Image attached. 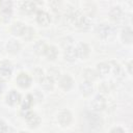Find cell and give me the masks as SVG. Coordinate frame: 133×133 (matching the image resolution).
I'll list each match as a JSON object with an SVG mask.
<instances>
[{
	"label": "cell",
	"instance_id": "1",
	"mask_svg": "<svg viewBox=\"0 0 133 133\" xmlns=\"http://www.w3.org/2000/svg\"><path fill=\"white\" fill-rule=\"evenodd\" d=\"M71 21L73 22V24H75L78 28L82 29V30H87L89 29L91 22L89 20V18L83 16L82 14H80L79 11H75L70 16Z\"/></svg>",
	"mask_w": 133,
	"mask_h": 133
},
{
	"label": "cell",
	"instance_id": "2",
	"mask_svg": "<svg viewBox=\"0 0 133 133\" xmlns=\"http://www.w3.org/2000/svg\"><path fill=\"white\" fill-rule=\"evenodd\" d=\"M22 114L30 128H35L41 124V117L35 112H32L31 110H26L22 111Z\"/></svg>",
	"mask_w": 133,
	"mask_h": 133
},
{
	"label": "cell",
	"instance_id": "3",
	"mask_svg": "<svg viewBox=\"0 0 133 133\" xmlns=\"http://www.w3.org/2000/svg\"><path fill=\"white\" fill-rule=\"evenodd\" d=\"M0 12L2 16V19L4 22L9 21L11 14H12V3L11 1L5 0V1H0Z\"/></svg>",
	"mask_w": 133,
	"mask_h": 133
},
{
	"label": "cell",
	"instance_id": "4",
	"mask_svg": "<svg viewBox=\"0 0 133 133\" xmlns=\"http://www.w3.org/2000/svg\"><path fill=\"white\" fill-rule=\"evenodd\" d=\"M91 109L95 112H100L102 110H104V108L106 107V100L102 95H98L94 98V100L91 101L90 104Z\"/></svg>",
	"mask_w": 133,
	"mask_h": 133
},
{
	"label": "cell",
	"instance_id": "5",
	"mask_svg": "<svg viewBox=\"0 0 133 133\" xmlns=\"http://www.w3.org/2000/svg\"><path fill=\"white\" fill-rule=\"evenodd\" d=\"M16 82L17 84L22 87V88H28L30 85H31V82H32V79L31 77L26 74V73H20L16 79Z\"/></svg>",
	"mask_w": 133,
	"mask_h": 133
},
{
	"label": "cell",
	"instance_id": "6",
	"mask_svg": "<svg viewBox=\"0 0 133 133\" xmlns=\"http://www.w3.org/2000/svg\"><path fill=\"white\" fill-rule=\"evenodd\" d=\"M57 119H58V123L62 126V127H65V126H69L72 122V113L69 111V110H61L58 115H57Z\"/></svg>",
	"mask_w": 133,
	"mask_h": 133
},
{
	"label": "cell",
	"instance_id": "7",
	"mask_svg": "<svg viewBox=\"0 0 133 133\" xmlns=\"http://www.w3.org/2000/svg\"><path fill=\"white\" fill-rule=\"evenodd\" d=\"M36 21L38 24H41L43 26H47L51 22V17L48 12H46L44 10H39L36 14Z\"/></svg>",
	"mask_w": 133,
	"mask_h": 133
},
{
	"label": "cell",
	"instance_id": "8",
	"mask_svg": "<svg viewBox=\"0 0 133 133\" xmlns=\"http://www.w3.org/2000/svg\"><path fill=\"white\" fill-rule=\"evenodd\" d=\"M87 118H88V123H89V125H90L91 128H94V129H100L102 127V118L98 114H96V113H91L90 114L89 113L88 116H87Z\"/></svg>",
	"mask_w": 133,
	"mask_h": 133
},
{
	"label": "cell",
	"instance_id": "9",
	"mask_svg": "<svg viewBox=\"0 0 133 133\" xmlns=\"http://www.w3.org/2000/svg\"><path fill=\"white\" fill-rule=\"evenodd\" d=\"M21 102V95L16 90H10L6 97V103L8 105H16Z\"/></svg>",
	"mask_w": 133,
	"mask_h": 133
},
{
	"label": "cell",
	"instance_id": "10",
	"mask_svg": "<svg viewBox=\"0 0 133 133\" xmlns=\"http://www.w3.org/2000/svg\"><path fill=\"white\" fill-rule=\"evenodd\" d=\"M97 33L101 38H106L111 33V27L107 24H100L97 27Z\"/></svg>",
	"mask_w": 133,
	"mask_h": 133
},
{
	"label": "cell",
	"instance_id": "11",
	"mask_svg": "<svg viewBox=\"0 0 133 133\" xmlns=\"http://www.w3.org/2000/svg\"><path fill=\"white\" fill-rule=\"evenodd\" d=\"M121 37H122V41L125 43V44H131L133 42V31L130 27H125L123 30H122V34H121Z\"/></svg>",
	"mask_w": 133,
	"mask_h": 133
},
{
	"label": "cell",
	"instance_id": "12",
	"mask_svg": "<svg viewBox=\"0 0 133 133\" xmlns=\"http://www.w3.org/2000/svg\"><path fill=\"white\" fill-rule=\"evenodd\" d=\"M76 51H77V57L86 58L89 54V47L84 43H80L76 48Z\"/></svg>",
	"mask_w": 133,
	"mask_h": 133
},
{
	"label": "cell",
	"instance_id": "13",
	"mask_svg": "<svg viewBox=\"0 0 133 133\" xmlns=\"http://www.w3.org/2000/svg\"><path fill=\"white\" fill-rule=\"evenodd\" d=\"M41 86L46 90H52L54 87V79L50 76H44L43 79L39 81Z\"/></svg>",
	"mask_w": 133,
	"mask_h": 133
},
{
	"label": "cell",
	"instance_id": "14",
	"mask_svg": "<svg viewBox=\"0 0 133 133\" xmlns=\"http://www.w3.org/2000/svg\"><path fill=\"white\" fill-rule=\"evenodd\" d=\"M73 79H72V77L71 76H69V75H63L61 78H60V80H59V85L64 89V90H68V89H70L72 86H73Z\"/></svg>",
	"mask_w": 133,
	"mask_h": 133
},
{
	"label": "cell",
	"instance_id": "15",
	"mask_svg": "<svg viewBox=\"0 0 133 133\" xmlns=\"http://www.w3.org/2000/svg\"><path fill=\"white\" fill-rule=\"evenodd\" d=\"M80 91L81 94L84 96V97H88L92 94L94 91V87H92V84L90 82H87V81H84L83 83L80 84Z\"/></svg>",
	"mask_w": 133,
	"mask_h": 133
},
{
	"label": "cell",
	"instance_id": "16",
	"mask_svg": "<svg viewBox=\"0 0 133 133\" xmlns=\"http://www.w3.org/2000/svg\"><path fill=\"white\" fill-rule=\"evenodd\" d=\"M33 100H34V99H33V97H32L31 95H27V96L25 97V99L22 100V102H21V109H22V111L30 110L31 106H32L33 103H34Z\"/></svg>",
	"mask_w": 133,
	"mask_h": 133
},
{
	"label": "cell",
	"instance_id": "17",
	"mask_svg": "<svg viewBox=\"0 0 133 133\" xmlns=\"http://www.w3.org/2000/svg\"><path fill=\"white\" fill-rule=\"evenodd\" d=\"M110 72V65L107 62H101L97 65V75L100 76H106Z\"/></svg>",
	"mask_w": 133,
	"mask_h": 133
},
{
	"label": "cell",
	"instance_id": "18",
	"mask_svg": "<svg viewBox=\"0 0 133 133\" xmlns=\"http://www.w3.org/2000/svg\"><path fill=\"white\" fill-rule=\"evenodd\" d=\"M12 74V66L9 63H4L0 66V76L2 78H9Z\"/></svg>",
	"mask_w": 133,
	"mask_h": 133
},
{
	"label": "cell",
	"instance_id": "19",
	"mask_svg": "<svg viewBox=\"0 0 133 133\" xmlns=\"http://www.w3.org/2000/svg\"><path fill=\"white\" fill-rule=\"evenodd\" d=\"M6 49H7V51H8L9 53H11V54H17V53L21 50V46H20V44H19L17 41L11 39V41H9V42L7 43Z\"/></svg>",
	"mask_w": 133,
	"mask_h": 133
},
{
	"label": "cell",
	"instance_id": "20",
	"mask_svg": "<svg viewBox=\"0 0 133 133\" xmlns=\"http://www.w3.org/2000/svg\"><path fill=\"white\" fill-rule=\"evenodd\" d=\"M109 16L111 18L112 21H119L122 19V16H123V11L121 9V7L118 6H115V7H112L109 11Z\"/></svg>",
	"mask_w": 133,
	"mask_h": 133
},
{
	"label": "cell",
	"instance_id": "21",
	"mask_svg": "<svg viewBox=\"0 0 133 133\" xmlns=\"http://www.w3.org/2000/svg\"><path fill=\"white\" fill-rule=\"evenodd\" d=\"M44 55H46V57H47L49 60H54V59L57 57V55H58V50H57V48L54 47V46H48V47H47V50H46V52H45Z\"/></svg>",
	"mask_w": 133,
	"mask_h": 133
},
{
	"label": "cell",
	"instance_id": "22",
	"mask_svg": "<svg viewBox=\"0 0 133 133\" xmlns=\"http://www.w3.org/2000/svg\"><path fill=\"white\" fill-rule=\"evenodd\" d=\"M25 28H26V26H25L23 23L17 22V23H15V24L11 26V33L15 34V35H21V36H22V34H23Z\"/></svg>",
	"mask_w": 133,
	"mask_h": 133
},
{
	"label": "cell",
	"instance_id": "23",
	"mask_svg": "<svg viewBox=\"0 0 133 133\" xmlns=\"http://www.w3.org/2000/svg\"><path fill=\"white\" fill-rule=\"evenodd\" d=\"M64 58H65L68 61H74V60L77 58V51H76V48L70 47V48L65 49V51H64Z\"/></svg>",
	"mask_w": 133,
	"mask_h": 133
},
{
	"label": "cell",
	"instance_id": "24",
	"mask_svg": "<svg viewBox=\"0 0 133 133\" xmlns=\"http://www.w3.org/2000/svg\"><path fill=\"white\" fill-rule=\"evenodd\" d=\"M22 10L25 12V14H32L34 12L35 10V3L34 2H31V1H26V2H23L22 3V6H21Z\"/></svg>",
	"mask_w": 133,
	"mask_h": 133
},
{
	"label": "cell",
	"instance_id": "25",
	"mask_svg": "<svg viewBox=\"0 0 133 133\" xmlns=\"http://www.w3.org/2000/svg\"><path fill=\"white\" fill-rule=\"evenodd\" d=\"M47 47H48V46L45 44V42L38 41V42L34 45L33 50H34V52H35L36 54H38V55H44L45 52H46V50H47Z\"/></svg>",
	"mask_w": 133,
	"mask_h": 133
},
{
	"label": "cell",
	"instance_id": "26",
	"mask_svg": "<svg viewBox=\"0 0 133 133\" xmlns=\"http://www.w3.org/2000/svg\"><path fill=\"white\" fill-rule=\"evenodd\" d=\"M108 63H109V65H110V72H112L114 76L121 77V75L123 74V72H122V68L119 66V64L116 63L115 61H110V62H108Z\"/></svg>",
	"mask_w": 133,
	"mask_h": 133
},
{
	"label": "cell",
	"instance_id": "27",
	"mask_svg": "<svg viewBox=\"0 0 133 133\" xmlns=\"http://www.w3.org/2000/svg\"><path fill=\"white\" fill-rule=\"evenodd\" d=\"M83 76H84V78H85V80L87 82H92L97 78V73L94 70H91V69H87V70L84 71Z\"/></svg>",
	"mask_w": 133,
	"mask_h": 133
},
{
	"label": "cell",
	"instance_id": "28",
	"mask_svg": "<svg viewBox=\"0 0 133 133\" xmlns=\"http://www.w3.org/2000/svg\"><path fill=\"white\" fill-rule=\"evenodd\" d=\"M33 35H34V30H33L31 27H27V26H26V28H25V30H24V32H23V34H22V37H23L24 39L29 41V39H31V38L33 37Z\"/></svg>",
	"mask_w": 133,
	"mask_h": 133
},
{
	"label": "cell",
	"instance_id": "29",
	"mask_svg": "<svg viewBox=\"0 0 133 133\" xmlns=\"http://www.w3.org/2000/svg\"><path fill=\"white\" fill-rule=\"evenodd\" d=\"M72 44H73V39L71 37H64L61 39V46L64 48V49H68L70 47H72Z\"/></svg>",
	"mask_w": 133,
	"mask_h": 133
},
{
	"label": "cell",
	"instance_id": "30",
	"mask_svg": "<svg viewBox=\"0 0 133 133\" xmlns=\"http://www.w3.org/2000/svg\"><path fill=\"white\" fill-rule=\"evenodd\" d=\"M33 76H34V78L37 80V81H41L42 79H43V77H44V73H43V71L41 70V69H35L34 70V72H33Z\"/></svg>",
	"mask_w": 133,
	"mask_h": 133
},
{
	"label": "cell",
	"instance_id": "31",
	"mask_svg": "<svg viewBox=\"0 0 133 133\" xmlns=\"http://www.w3.org/2000/svg\"><path fill=\"white\" fill-rule=\"evenodd\" d=\"M7 131H8L7 125L5 124V122L0 119V133H7Z\"/></svg>",
	"mask_w": 133,
	"mask_h": 133
},
{
	"label": "cell",
	"instance_id": "32",
	"mask_svg": "<svg viewBox=\"0 0 133 133\" xmlns=\"http://www.w3.org/2000/svg\"><path fill=\"white\" fill-rule=\"evenodd\" d=\"M110 133H126V132H125L124 129H122V128H119V127H115V128H113V129L110 131Z\"/></svg>",
	"mask_w": 133,
	"mask_h": 133
},
{
	"label": "cell",
	"instance_id": "33",
	"mask_svg": "<svg viewBox=\"0 0 133 133\" xmlns=\"http://www.w3.org/2000/svg\"><path fill=\"white\" fill-rule=\"evenodd\" d=\"M5 89V82L3 80H0V94H2Z\"/></svg>",
	"mask_w": 133,
	"mask_h": 133
},
{
	"label": "cell",
	"instance_id": "34",
	"mask_svg": "<svg viewBox=\"0 0 133 133\" xmlns=\"http://www.w3.org/2000/svg\"><path fill=\"white\" fill-rule=\"evenodd\" d=\"M127 66H128V71H129V74H132V61H129Z\"/></svg>",
	"mask_w": 133,
	"mask_h": 133
},
{
	"label": "cell",
	"instance_id": "35",
	"mask_svg": "<svg viewBox=\"0 0 133 133\" xmlns=\"http://www.w3.org/2000/svg\"><path fill=\"white\" fill-rule=\"evenodd\" d=\"M20 133H26V132H24V131H21V132H20Z\"/></svg>",
	"mask_w": 133,
	"mask_h": 133
}]
</instances>
